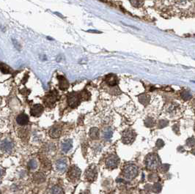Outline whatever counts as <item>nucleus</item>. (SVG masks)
<instances>
[{
  "mask_svg": "<svg viewBox=\"0 0 195 194\" xmlns=\"http://www.w3.org/2000/svg\"><path fill=\"white\" fill-rule=\"evenodd\" d=\"M139 173V169L134 164H128L125 166L123 170V175L126 179L131 180L136 177Z\"/></svg>",
  "mask_w": 195,
  "mask_h": 194,
  "instance_id": "1",
  "label": "nucleus"
},
{
  "mask_svg": "<svg viewBox=\"0 0 195 194\" xmlns=\"http://www.w3.org/2000/svg\"><path fill=\"white\" fill-rule=\"evenodd\" d=\"M145 166L147 169L153 170L159 166V158L155 153H151L145 158Z\"/></svg>",
  "mask_w": 195,
  "mask_h": 194,
  "instance_id": "2",
  "label": "nucleus"
},
{
  "mask_svg": "<svg viewBox=\"0 0 195 194\" xmlns=\"http://www.w3.org/2000/svg\"><path fill=\"white\" fill-rule=\"evenodd\" d=\"M58 99V93L56 90H53L47 94L44 99V103L48 107H52Z\"/></svg>",
  "mask_w": 195,
  "mask_h": 194,
  "instance_id": "3",
  "label": "nucleus"
},
{
  "mask_svg": "<svg viewBox=\"0 0 195 194\" xmlns=\"http://www.w3.org/2000/svg\"><path fill=\"white\" fill-rule=\"evenodd\" d=\"M81 101V94L71 92L67 95V103L71 108H76L79 105Z\"/></svg>",
  "mask_w": 195,
  "mask_h": 194,
  "instance_id": "4",
  "label": "nucleus"
},
{
  "mask_svg": "<svg viewBox=\"0 0 195 194\" xmlns=\"http://www.w3.org/2000/svg\"><path fill=\"white\" fill-rule=\"evenodd\" d=\"M1 150L5 154H12L14 151V143L9 139H5L1 142Z\"/></svg>",
  "mask_w": 195,
  "mask_h": 194,
  "instance_id": "5",
  "label": "nucleus"
},
{
  "mask_svg": "<svg viewBox=\"0 0 195 194\" xmlns=\"http://www.w3.org/2000/svg\"><path fill=\"white\" fill-rule=\"evenodd\" d=\"M80 176H81V170L78 168L77 166H73L67 171V177L70 181L75 182L79 179Z\"/></svg>",
  "mask_w": 195,
  "mask_h": 194,
  "instance_id": "6",
  "label": "nucleus"
},
{
  "mask_svg": "<svg viewBox=\"0 0 195 194\" xmlns=\"http://www.w3.org/2000/svg\"><path fill=\"white\" fill-rule=\"evenodd\" d=\"M135 138H136V133H135V132L133 130L128 129L123 132L122 136V142L124 144H128L132 143L135 140Z\"/></svg>",
  "mask_w": 195,
  "mask_h": 194,
  "instance_id": "7",
  "label": "nucleus"
},
{
  "mask_svg": "<svg viewBox=\"0 0 195 194\" xmlns=\"http://www.w3.org/2000/svg\"><path fill=\"white\" fill-rule=\"evenodd\" d=\"M98 176V169L95 165L90 166L87 169L85 173V177L87 181L93 182Z\"/></svg>",
  "mask_w": 195,
  "mask_h": 194,
  "instance_id": "8",
  "label": "nucleus"
},
{
  "mask_svg": "<svg viewBox=\"0 0 195 194\" xmlns=\"http://www.w3.org/2000/svg\"><path fill=\"white\" fill-rule=\"evenodd\" d=\"M119 163V158L115 154L110 155L106 160V166L109 169L117 168Z\"/></svg>",
  "mask_w": 195,
  "mask_h": 194,
  "instance_id": "9",
  "label": "nucleus"
},
{
  "mask_svg": "<svg viewBox=\"0 0 195 194\" xmlns=\"http://www.w3.org/2000/svg\"><path fill=\"white\" fill-rule=\"evenodd\" d=\"M49 136L52 138H58L62 134V127L59 124H55L50 128L49 132Z\"/></svg>",
  "mask_w": 195,
  "mask_h": 194,
  "instance_id": "10",
  "label": "nucleus"
},
{
  "mask_svg": "<svg viewBox=\"0 0 195 194\" xmlns=\"http://www.w3.org/2000/svg\"><path fill=\"white\" fill-rule=\"evenodd\" d=\"M44 111V106L40 105V104H35V105L32 106V107H31L30 114L32 116L38 117V116H40L41 114H43Z\"/></svg>",
  "mask_w": 195,
  "mask_h": 194,
  "instance_id": "11",
  "label": "nucleus"
},
{
  "mask_svg": "<svg viewBox=\"0 0 195 194\" xmlns=\"http://www.w3.org/2000/svg\"><path fill=\"white\" fill-rule=\"evenodd\" d=\"M56 169L59 172H64L67 168V161L65 158L59 159L56 162Z\"/></svg>",
  "mask_w": 195,
  "mask_h": 194,
  "instance_id": "12",
  "label": "nucleus"
},
{
  "mask_svg": "<svg viewBox=\"0 0 195 194\" xmlns=\"http://www.w3.org/2000/svg\"><path fill=\"white\" fill-rule=\"evenodd\" d=\"M29 121H30L29 116L24 113L20 114L19 115H18L17 117H16V122L21 126L26 125V124L29 123Z\"/></svg>",
  "mask_w": 195,
  "mask_h": 194,
  "instance_id": "13",
  "label": "nucleus"
},
{
  "mask_svg": "<svg viewBox=\"0 0 195 194\" xmlns=\"http://www.w3.org/2000/svg\"><path fill=\"white\" fill-rule=\"evenodd\" d=\"M72 147H73V141L71 138L65 140L61 144L62 151L65 153L68 152L71 150Z\"/></svg>",
  "mask_w": 195,
  "mask_h": 194,
  "instance_id": "14",
  "label": "nucleus"
},
{
  "mask_svg": "<svg viewBox=\"0 0 195 194\" xmlns=\"http://www.w3.org/2000/svg\"><path fill=\"white\" fill-rule=\"evenodd\" d=\"M57 79L59 80V87L62 90H66L69 87V83L67 80L63 75H58Z\"/></svg>",
  "mask_w": 195,
  "mask_h": 194,
  "instance_id": "15",
  "label": "nucleus"
},
{
  "mask_svg": "<svg viewBox=\"0 0 195 194\" xmlns=\"http://www.w3.org/2000/svg\"><path fill=\"white\" fill-rule=\"evenodd\" d=\"M33 181L38 184L44 183L46 181V175L42 172L35 173L33 175Z\"/></svg>",
  "mask_w": 195,
  "mask_h": 194,
  "instance_id": "16",
  "label": "nucleus"
},
{
  "mask_svg": "<svg viewBox=\"0 0 195 194\" xmlns=\"http://www.w3.org/2000/svg\"><path fill=\"white\" fill-rule=\"evenodd\" d=\"M105 81L108 83V85L111 86V87H114V86H116L118 84V79H117L115 75L109 74L106 75Z\"/></svg>",
  "mask_w": 195,
  "mask_h": 194,
  "instance_id": "17",
  "label": "nucleus"
},
{
  "mask_svg": "<svg viewBox=\"0 0 195 194\" xmlns=\"http://www.w3.org/2000/svg\"><path fill=\"white\" fill-rule=\"evenodd\" d=\"M102 136L104 139L108 141L113 136V130L111 127H106L102 131Z\"/></svg>",
  "mask_w": 195,
  "mask_h": 194,
  "instance_id": "18",
  "label": "nucleus"
},
{
  "mask_svg": "<svg viewBox=\"0 0 195 194\" xmlns=\"http://www.w3.org/2000/svg\"><path fill=\"white\" fill-rule=\"evenodd\" d=\"M89 136L92 139L95 140L99 138V130L97 128H92L90 130Z\"/></svg>",
  "mask_w": 195,
  "mask_h": 194,
  "instance_id": "19",
  "label": "nucleus"
},
{
  "mask_svg": "<svg viewBox=\"0 0 195 194\" xmlns=\"http://www.w3.org/2000/svg\"><path fill=\"white\" fill-rule=\"evenodd\" d=\"M150 99H151L150 96L148 95H145V94L139 96V102H140L141 103H142L143 105H145V106H147V104L149 103Z\"/></svg>",
  "mask_w": 195,
  "mask_h": 194,
  "instance_id": "20",
  "label": "nucleus"
},
{
  "mask_svg": "<svg viewBox=\"0 0 195 194\" xmlns=\"http://www.w3.org/2000/svg\"><path fill=\"white\" fill-rule=\"evenodd\" d=\"M0 70L4 74H9L12 72V69L5 63H0Z\"/></svg>",
  "mask_w": 195,
  "mask_h": 194,
  "instance_id": "21",
  "label": "nucleus"
},
{
  "mask_svg": "<svg viewBox=\"0 0 195 194\" xmlns=\"http://www.w3.org/2000/svg\"><path fill=\"white\" fill-rule=\"evenodd\" d=\"M51 194H64V191L61 187L55 185L51 189Z\"/></svg>",
  "mask_w": 195,
  "mask_h": 194,
  "instance_id": "22",
  "label": "nucleus"
},
{
  "mask_svg": "<svg viewBox=\"0 0 195 194\" xmlns=\"http://www.w3.org/2000/svg\"><path fill=\"white\" fill-rule=\"evenodd\" d=\"M38 162H37L36 160L35 159H32L29 161L28 163V168L30 170H35V169L38 168Z\"/></svg>",
  "mask_w": 195,
  "mask_h": 194,
  "instance_id": "23",
  "label": "nucleus"
},
{
  "mask_svg": "<svg viewBox=\"0 0 195 194\" xmlns=\"http://www.w3.org/2000/svg\"><path fill=\"white\" fill-rule=\"evenodd\" d=\"M181 97L184 101H188L192 98V94L188 91H184L181 93Z\"/></svg>",
  "mask_w": 195,
  "mask_h": 194,
  "instance_id": "24",
  "label": "nucleus"
},
{
  "mask_svg": "<svg viewBox=\"0 0 195 194\" xmlns=\"http://www.w3.org/2000/svg\"><path fill=\"white\" fill-rule=\"evenodd\" d=\"M161 189H162V186H161V185L160 183H155L153 185V191L154 192V193H160V192L161 191Z\"/></svg>",
  "mask_w": 195,
  "mask_h": 194,
  "instance_id": "25",
  "label": "nucleus"
},
{
  "mask_svg": "<svg viewBox=\"0 0 195 194\" xmlns=\"http://www.w3.org/2000/svg\"><path fill=\"white\" fill-rule=\"evenodd\" d=\"M145 124L147 127H153L154 124H155V121L153 118H147V119L145 120Z\"/></svg>",
  "mask_w": 195,
  "mask_h": 194,
  "instance_id": "26",
  "label": "nucleus"
},
{
  "mask_svg": "<svg viewBox=\"0 0 195 194\" xmlns=\"http://www.w3.org/2000/svg\"><path fill=\"white\" fill-rule=\"evenodd\" d=\"M45 150L46 151V152H52L53 151L55 150V147L53 144H48L45 146Z\"/></svg>",
  "mask_w": 195,
  "mask_h": 194,
  "instance_id": "27",
  "label": "nucleus"
},
{
  "mask_svg": "<svg viewBox=\"0 0 195 194\" xmlns=\"http://www.w3.org/2000/svg\"><path fill=\"white\" fill-rule=\"evenodd\" d=\"M131 4L135 7H138V6H141L143 3V0H131Z\"/></svg>",
  "mask_w": 195,
  "mask_h": 194,
  "instance_id": "28",
  "label": "nucleus"
},
{
  "mask_svg": "<svg viewBox=\"0 0 195 194\" xmlns=\"http://www.w3.org/2000/svg\"><path fill=\"white\" fill-rule=\"evenodd\" d=\"M164 145V143L161 139H158L156 143V147L158 149H161V147H163Z\"/></svg>",
  "mask_w": 195,
  "mask_h": 194,
  "instance_id": "29",
  "label": "nucleus"
},
{
  "mask_svg": "<svg viewBox=\"0 0 195 194\" xmlns=\"http://www.w3.org/2000/svg\"><path fill=\"white\" fill-rule=\"evenodd\" d=\"M169 165H167V164H164V165H161V166L160 167V169H161V172H167V171H168V169H169Z\"/></svg>",
  "mask_w": 195,
  "mask_h": 194,
  "instance_id": "30",
  "label": "nucleus"
},
{
  "mask_svg": "<svg viewBox=\"0 0 195 194\" xmlns=\"http://www.w3.org/2000/svg\"><path fill=\"white\" fill-rule=\"evenodd\" d=\"M159 124V128H163L167 125L168 121H167V120H161V121H160Z\"/></svg>",
  "mask_w": 195,
  "mask_h": 194,
  "instance_id": "31",
  "label": "nucleus"
},
{
  "mask_svg": "<svg viewBox=\"0 0 195 194\" xmlns=\"http://www.w3.org/2000/svg\"><path fill=\"white\" fill-rule=\"evenodd\" d=\"M21 92V94H23V95H29L28 93H26V92H30V90H29V89H22V90H21L20 91Z\"/></svg>",
  "mask_w": 195,
  "mask_h": 194,
  "instance_id": "32",
  "label": "nucleus"
},
{
  "mask_svg": "<svg viewBox=\"0 0 195 194\" xmlns=\"http://www.w3.org/2000/svg\"><path fill=\"white\" fill-rule=\"evenodd\" d=\"M4 174H5V170H4V169H2V168H0V178H1V177H2Z\"/></svg>",
  "mask_w": 195,
  "mask_h": 194,
  "instance_id": "33",
  "label": "nucleus"
},
{
  "mask_svg": "<svg viewBox=\"0 0 195 194\" xmlns=\"http://www.w3.org/2000/svg\"><path fill=\"white\" fill-rule=\"evenodd\" d=\"M100 1L104 2H107V0H100Z\"/></svg>",
  "mask_w": 195,
  "mask_h": 194,
  "instance_id": "34",
  "label": "nucleus"
},
{
  "mask_svg": "<svg viewBox=\"0 0 195 194\" xmlns=\"http://www.w3.org/2000/svg\"><path fill=\"white\" fill-rule=\"evenodd\" d=\"M1 193H2V192H1V191H0V194H1Z\"/></svg>",
  "mask_w": 195,
  "mask_h": 194,
  "instance_id": "35",
  "label": "nucleus"
}]
</instances>
